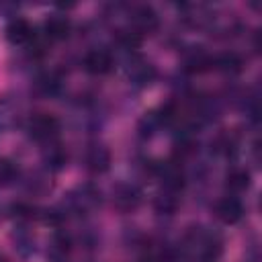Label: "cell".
<instances>
[{"label": "cell", "instance_id": "7", "mask_svg": "<svg viewBox=\"0 0 262 262\" xmlns=\"http://www.w3.org/2000/svg\"><path fill=\"white\" fill-rule=\"evenodd\" d=\"M88 164H90L92 170H98V172L106 170V166H108V151H106L104 147H94V149H90Z\"/></svg>", "mask_w": 262, "mask_h": 262}, {"label": "cell", "instance_id": "1", "mask_svg": "<svg viewBox=\"0 0 262 262\" xmlns=\"http://www.w3.org/2000/svg\"><path fill=\"white\" fill-rule=\"evenodd\" d=\"M59 129V123L53 115H47V113H41V115H35L29 123V133L33 139L37 141H47L51 139Z\"/></svg>", "mask_w": 262, "mask_h": 262}, {"label": "cell", "instance_id": "9", "mask_svg": "<svg viewBox=\"0 0 262 262\" xmlns=\"http://www.w3.org/2000/svg\"><path fill=\"white\" fill-rule=\"evenodd\" d=\"M16 166L8 160H0V182H10L16 176Z\"/></svg>", "mask_w": 262, "mask_h": 262}, {"label": "cell", "instance_id": "3", "mask_svg": "<svg viewBox=\"0 0 262 262\" xmlns=\"http://www.w3.org/2000/svg\"><path fill=\"white\" fill-rule=\"evenodd\" d=\"M84 68H86V72H90L94 76L106 74L113 68V57L106 49H92L84 57Z\"/></svg>", "mask_w": 262, "mask_h": 262}, {"label": "cell", "instance_id": "8", "mask_svg": "<svg viewBox=\"0 0 262 262\" xmlns=\"http://www.w3.org/2000/svg\"><path fill=\"white\" fill-rule=\"evenodd\" d=\"M227 186L235 192L239 190H246L250 186V174L246 170H233L229 176H227Z\"/></svg>", "mask_w": 262, "mask_h": 262}, {"label": "cell", "instance_id": "6", "mask_svg": "<svg viewBox=\"0 0 262 262\" xmlns=\"http://www.w3.org/2000/svg\"><path fill=\"white\" fill-rule=\"evenodd\" d=\"M133 25L137 31L141 33H149L158 27V14L151 6H139L135 12H133Z\"/></svg>", "mask_w": 262, "mask_h": 262}, {"label": "cell", "instance_id": "5", "mask_svg": "<svg viewBox=\"0 0 262 262\" xmlns=\"http://www.w3.org/2000/svg\"><path fill=\"white\" fill-rule=\"evenodd\" d=\"M72 31V23L68 16L63 14H55V16H49L45 20V35L51 39V41H61L70 35Z\"/></svg>", "mask_w": 262, "mask_h": 262}, {"label": "cell", "instance_id": "2", "mask_svg": "<svg viewBox=\"0 0 262 262\" xmlns=\"http://www.w3.org/2000/svg\"><path fill=\"white\" fill-rule=\"evenodd\" d=\"M215 213H217V217H219L223 223L233 225V223H237V221L242 219V215H244V205H242V201L235 199V196H223V199L217 203Z\"/></svg>", "mask_w": 262, "mask_h": 262}, {"label": "cell", "instance_id": "10", "mask_svg": "<svg viewBox=\"0 0 262 262\" xmlns=\"http://www.w3.org/2000/svg\"><path fill=\"white\" fill-rule=\"evenodd\" d=\"M219 68H223V70H229V72H235V70H239V59H237V55H233V53H229V55H221L219 57Z\"/></svg>", "mask_w": 262, "mask_h": 262}, {"label": "cell", "instance_id": "4", "mask_svg": "<svg viewBox=\"0 0 262 262\" xmlns=\"http://www.w3.org/2000/svg\"><path fill=\"white\" fill-rule=\"evenodd\" d=\"M6 39L14 45H23V43H29L33 39V27L29 25V20L25 18H14L8 23L6 27Z\"/></svg>", "mask_w": 262, "mask_h": 262}]
</instances>
